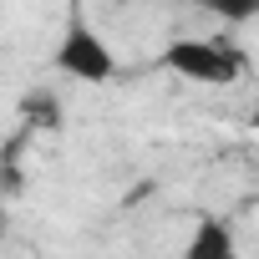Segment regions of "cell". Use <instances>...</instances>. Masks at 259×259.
<instances>
[{
	"label": "cell",
	"mask_w": 259,
	"mask_h": 259,
	"mask_svg": "<svg viewBox=\"0 0 259 259\" xmlns=\"http://www.w3.org/2000/svg\"><path fill=\"white\" fill-rule=\"evenodd\" d=\"M163 66L193 87H234L244 76V51L219 36H178L163 46Z\"/></svg>",
	"instance_id": "6da1fadb"
},
{
	"label": "cell",
	"mask_w": 259,
	"mask_h": 259,
	"mask_svg": "<svg viewBox=\"0 0 259 259\" xmlns=\"http://www.w3.org/2000/svg\"><path fill=\"white\" fill-rule=\"evenodd\" d=\"M51 61H56V71H66L71 81H87V87H102V81L117 76V51H112V41H107L81 11L66 16V26H61V36H56V46H51Z\"/></svg>",
	"instance_id": "7a4b0ae2"
},
{
	"label": "cell",
	"mask_w": 259,
	"mask_h": 259,
	"mask_svg": "<svg viewBox=\"0 0 259 259\" xmlns=\"http://www.w3.org/2000/svg\"><path fill=\"white\" fill-rule=\"evenodd\" d=\"M188 259H234V239H229V224L219 219H198V234L188 239L183 249Z\"/></svg>",
	"instance_id": "3957f363"
},
{
	"label": "cell",
	"mask_w": 259,
	"mask_h": 259,
	"mask_svg": "<svg viewBox=\"0 0 259 259\" xmlns=\"http://www.w3.org/2000/svg\"><path fill=\"white\" fill-rule=\"evenodd\" d=\"M198 6H203L208 16H219L224 26H244V21L259 16V0H198Z\"/></svg>",
	"instance_id": "277c9868"
}]
</instances>
